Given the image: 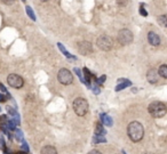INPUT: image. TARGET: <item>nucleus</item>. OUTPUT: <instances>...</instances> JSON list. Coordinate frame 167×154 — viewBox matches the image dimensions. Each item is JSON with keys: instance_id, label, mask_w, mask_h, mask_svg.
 <instances>
[{"instance_id": "obj_1", "label": "nucleus", "mask_w": 167, "mask_h": 154, "mask_svg": "<svg viewBox=\"0 0 167 154\" xmlns=\"http://www.w3.org/2000/svg\"><path fill=\"white\" fill-rule=\"evenodd\" d=\"M127 134H128V137L130 138V141L134 142V143H137L140 142L144 136V128L143 126L137 122V121H133L128 124V128H127Z\"/></svg>"}, {"instance_id": "obj_2", "label": "nucleus", "mask_w": 167, "mask_h": 154, "mask_svg": "<svg viewBox=\"0 0 167 154\" xmlns=\"http://www.w3.org/2000/svg\"><path fill=\"white\" fill-rule=\"evenodd\" d=\"M148 111L154 118H163L167 113V107L161 102H154L149 105Z\"/></svg>"}, {"instance_id": "obj_3", "label": "nucleus", "mask_w": 167, "mask_h": 154, "mask_svg": "<svg viewBox=\"0 0 167 154\" xmlns=\"http://www.w3.org/2000/svg\"><path fill=\"white\" fill-rule=\"evenodd\" d=\"M73 110L77 115L84 117L88 112V102L83 97H78L73 101Z\"/></svg>"}, {"instance_id": "obj_4", "label": "nucleus", "mask_w": 167, "mask_h": 154, "mask_svg": "<svg viewBox=\"0 0 167 154\" xmlns=\"http://www.w3.org/2000/svg\"><path fill=\"white\" fill-rule=\"evenodd\" d=\"M96 45L101 51H111L112 47H114V40L109 36H104L103 34V36H100V37L97 38Z\"/></svg>"}, {"instance_id": "obj_5", "label": "nucleus", "mask_w": 167, "mask_h": 154, "mask_svg": "<svg viewBox=\"0 0 167 154\" xmlns=\"http://www.w3.org/2000/svg\"><path fill=\"white\" fill-rule=\"evenodd\" d=\"M57 80L58 82L64 86H68V84H71L72 81H73V75L71 73L70 71L68 69H61L57 73Z\"/></svg>"}, {"instance_id": "obj_6", "label": "nucleus", "mask_w": 167, "mask_h": 154, "mask_svg": "<svg viewBox=\"0 0 167 154\" xmlns=\"http://www.w3.org/2000/svg\"><path fill=\"white\" fill-rule=\"evenodd\" d=\"M134 37L132 31H129L128 29H123L118 32V41L119 44L123 45V46H126V45H129L132 41H133Z\"/></svg>"}, {"instance_id": "obj_7", "label": "nucleus", "mask_w": 167, "mask_h": 154, "mask_svg": "<svg viewBox=\"0 0 167 154\" xmlns=\"http://www.w3.org/2000/svg\"><path fill=\"white\" fill-rule=\"evenodd\" d=\"M7 82L9 84L10 87L16 88V89H20V88L23 87L24 84V80L22 79V77H20L18 74H9L7 77Z\"/></svg>"}, {"instance_id": "obj_8", "label": "nucleus", "mask_w": 167, "mask_h": 154, "mask_svg": "<svg viewBox=\"0 0 167 154\" xmlns=\"http://www.w3.org/2000/svg\"><path fill=\"white\" fill-rule=\"evenodd\" d=\"M78 51H79L80 54H83V55H89L93 51V47H92L90 42L83 41V42H80V44L78 45Z\"/></svg>"}, {"instance_id": "obj_9", "label": "nucleus", "mask_w": 167, "mask_h": 154, "mask_svg": "<svg viewBox=\"0 0 167 154\" xmlns=\"http://www.w3.org/2000/svg\"><path fill=\"white\" fill-rule=\"evenodd\" d=\"M148 41H149V44L152 45V46H159V44H160L159 36H158L157 33L152 32V31H150V32L148 33Z\"/></svg>"}, {"instance_id": "obj_10", "label": "nucleus", "mask_w": 167, "mask_h": 154, "mask_svg": "<svg viewBox=\"0 0 167 154\" xmlns=\"http://www.w3.org/2000/svg\"><path fill=\"white\" fill-rule=\"evenodd\" d=\"M158 78H159L158 71L154 70V69L149 70V72H148V74H147V79L150 84H156V82L158 81Z\"/></svg>"}, {"instance_id": "obj_11", "label": "nucleus", "mask_w": 167, "mask_h": 154, "mask_svg": "<svg viewBox=\"0 0 167 154\" xmlns=\"http://www.w3.org/2000/svg\"><path fill=\"white\" fill-rule=\"evenodd\" d=\"M41 154H57L56 148L54 146H50V145H47V146H43L41 148Z\"/></svg>"}, {"instance_id": "obj_12", "label": "nucleus", "mask_w": 167, "mask_h": 154, "mask_svg": "<svg viewBox=\"0 0 167 154\" xmlns=\"http://www.w3.org/2000/svg\"><path fill=\"white\" fill-rule=\"evenodd\" d=\"M105 134V130L103 128V124L101 122H96L95 124V135H99V136H102V135Z\"/></svg>"}, {"instance_id": "obj_13", "label": "nucleus", "mask_w": 167, "mask_h": 154, "mask_svg": "<svg viewBox=\"0 0 167 154\" xmlns=\"http://www.w3.org/2000/svg\"><path fill=\"white\" fill-rule=\"evenodd\" d=\"M158 74H159L161 78L167 79V64H163V65H160V66H159Z\"/></svg>"}, {"instance_id": "obj_14", "label": "nucleus", "mask_w": 167, "mask_h": 154, "mask_svg": "<svg viewBox=\"0 0 167 154\" xmlns=\"http://www.w3.org/2000/svg\"><path fill=\"white\" fill-rule=\"evenodd\" d=\"M101 119L103 121L104 126H108V127H111V126H112V119H111L108 114H102V115H101Z\"/></svg>"}, {"instance_id": "obj_15", "label": "nucleus", "mask_w": 167, "mask_h": 154, "mask_svg": "<svg viewBox=\"0 0 167 154\" xmlns=\"http://www.w3.org/2000/svg\"><path fill=\"white\" fill-rule=\"evenodd\" d=\"M158 23L160 24L161 26L167 27V14H165V15H160V16L158 17Z\"/></svg>"}, {"instance_id": "obj_16", "label": "nucleus", "mask_w": 167, "mask_h": 154, "mask_svg": "<svg viewBox=\"0 0 167 154\" xmlns=\"http://www.w3.org/2000/svg\"><path fill=\"white\" fill-rule=\"evenodd\" d=\"M25 10H27V14L29 15V17H30L32 21H36V15H34L33 10H32V8H31L30 6H27L25 7Z\"/></svg>"}, {"instance_id": "obj_17", "label": "nucleus", "mask_w": 167, "mask_h": 154, "mask_svg": "<svg viewBox=\"0 0 167 154\" xmlns=\"http://www.w3.org/2000/svg\"><path fill=\"white\" fill-rule=\"evenodd\" d=\"M128 86H130V82H129L128 80H125V81H124V84H118L117 87H116V91H120L121 89H124V88L128 87Z\"/></svg>"}, {"instance_id": "obj_18", "label": "nucleus", "mask_w": 167, "mask_h": 154, "mask_svg": "<svg viewBox=\"0 0 167 154\" xmlns=\"http://www.w3.org/2000/svg\"><path fill=\"white\" fill-rule=\"evenodd\" d=\"M57 46H58V48H60L61 51H63V53H64V55H65V56H67V57H70V58H73V60H74V58H76V57H74V56H72V55H71L70 53H68V51H65V49H64L63 45H62V44H57Z\"/></svg>"}, {"instance_id": "obj_19", "label": "nucleus", "mask_w": 167, "mask_h": 154, "mask_svg": "<svg viewBox=\"0 0 167 154\" xmlns=\"http://www.w3.org/2000/svg\"><path fill=\"white\" fill-rule=\"evenodd\" d=\"M15 127H16V123L14 122V120L9 121L7 122V128H8V130H15Z\"/></svg>"}, {"instance_id": "obj_20", "label": "nucleus", "mask_w": 167, "mask_h": 154, "mask_svg": "<svg viewBox=\"0 0 167 154\" xmlns=\"http://www.w3.org/2000/svg\"><path fill=\"white\" fill-rule=\"evenodd\" d=\"M15 136H16V139H17V141H20V142L23 141V134H22V131L18 130V129H17V130L15 131Z\"/></svg>"}, {"instance_id": "obj_21", "label": "nucleus", "mask_w": 167, "mask_h": 154, "mask_svg": "<svg viewBox=\"0 0 167 154\" xmlns=\"http://www.w3.org/2000/svg\"><path fill=\"white\" fill-rule=\"evenodd\" d=\"M7 112H8L10 115H14V117L16 115V111L14 110L13 107H10V106H7Z\"/></svg>"}, {"instance_id": "obj_22", "label": "nucleus", "mask_w": 167, "mask_h": 154, "mask_svg": "<svg viewBox=\"0 0 167 154\" xmlns=\"http://www.w3.org/2000/svg\"><path fill=\"white\" fill-rule=\"evenodd\" d=\"M0 147L3 148V151H6V144H5V141H3V137H0Z\"/></svg>"}, {"instance_id": "obj_23", "label": "nucleus", "mask_w": 167, "mask_h": 154, "mask_svg": "<svg viewBox=\"0 0 167 154\" xmlns=\"http://www.w3.org/2000/svg\"><path fill=\"white\" fill-rule=\"evenodd\" d=\"M7 122H8V118H7V115H1V117H0V124L7 123Z\"/></svg>"}, {"instance_id": "obj_24", "label": "nucleus", "mask_w": 167, "mask_h": 154, "mask_svg": "<svg viewBox=\"0 0 167 154\" xmlns=\"http://www.w3.org/2000/svg\"><path fill=\"white\" fill-rule=\"evenodd\" d=\"M101 136H99V135H96L95 136V139H94V142H95V144L96 143H100V142H105V138H100Z\"/></svg>"}, {"instance_id": "obj_25", "label": "nucleus", "mask_w": 167, "mask_h": 154, "mask_svg": "<svg viewBox=\"0 0 167 154\" xmlns=\"http://www.w3.org/2000/svg\"><path fill=\"white\" fill-rule=\"evenodd\" d=\"M5 5H13L14 2H15V0H1Z\"/></svg>"}, {"instance_id": "obj_26", "label": "nucleus", "mask_w": 167, "mask_h": 154, "mask_svg": "<svg viewBox=\"0 0 167 154\" xmlns=\"http://www.w3.org/2000/svg\"><path fill=\"white\" fill-rule=\"evenodd\" d=\"M105 79H107V77H105V75H102V77H101L100 79L97 80V82H99L100 84H102L104 82V81H105Z\"/></svg>"}, {"instance_id": "obj_27", "label": "nucleus", "mask_w": 167, "mask_h": 154, "mask_svg": "<svg viewBox=\"0 0 167 154\" xmlns=\"http://www.w3.org/2000/svg\"><path fill=\"white\" fill-rule=\"evenodd\" d=\"M140 14H142L143 16H148V13L145 12V9H144L143 7H140Z\"/></svg>"}, {"instance_id": "obj_28", "label": "nucleus", "mask_w": 167, "mask_h": 154, "mask_svg": "<svg viewBox=\"0 0 167 154\" xmlns=\"http://www.w3.org/2000/svg\"><path fill=\"white\" fill-rule=\"evenodd\" d=\"M22 148H23V150H24V151H25V152L29 151V146H28L27 143H23V145H22Z\"/></svg>"}, {"instance_id": "obj_29", "label": "nucleus", "mask_w": 167, "mask_h": 154, "mask_svg": "<svg viewBox=\"0 0 167 154\" xmlns=\"http://www.w3.org/2000/svg\"><path fill=\"white\" fill-rule=\"evenodd\" d=\"M0 90L3 91V93H7V90H6V87L3 86V84H0Z\"/></svg>"}, {"instance_id": "obj_30", "label": "nucleus", "mask_w": 167, "mask_h": 154, "mask_svg": "<svg viewBox=\"0 0 167 154\" xmlns=\"http://www.w3.org/2000/svg\"><path fill=\"white\" fill-rule=\"evenodd\" d=\"M88 154H102L100 151H97V150H93V151H90Z\"/></svg>"}, {"instance_id": "obj_31", "label": "nucleus", "mask_w": 167, "mask_h": 154, "mask_svg": "<svg viewBox=\"0 0 167 154\" xmlns=\"http://www.w3.org/2000/svg\"><path fill=\"white\" fill-rule=\"evenodd\" d=\"M6 98H7V97H5L3 95L0 94V102H5V101H6Z\"/></svg>"}, {"instance_id": "obj_32", "label": "nucleus", "mask_w": 167, "mask_h": 154, "mask_svg": "<svg viewBox=\"0 0 167 154\" xmlns=\"http://www.w3.org/2000/svg\"><path fill=\"white\" fill-rule=\"evenodd\" d=\"M16 154H27V153H25V152H17Z\"/></svg>"}, {"instance_id": "obj_33", "label": "nucleus", "mask_w": 167, "mask_h": 154, "mask_svg": "<svg viewBox=\"0 0 167 154\" xmlns=\"http://www.w3.org/2000/svg\"><path fill=\"white\" fill-rule=\"evenodd\" d=\"M40 1H43V2H45V1H47V0H40Z\"/></svg>"}, {"instance_id": "obj_34", "label": "nucleus", "mask_w": 167, "mask_h": 154, "mask_svg": "<svg viewBox=\"0 0 167 154\" xmlns=\"http://www.w3.org/2000/svg\"><path fill=\"white\" fill-rule=\"evenodd\" d=\"M143 154H152V153H148V152H147V153H143Z\"/></svg>"}, {"instance_id": "obj_35", "label": "nucleus", "mask_w": 167, "mask_h": 154, "mask_svg": "<svg viewBox=\"0 0 167 154\" xmlns=\"http://www.w3.org/2000/svg\"><path fill=\"white\" fill-rule=\"evenodd\" d=\"M22 1H25V0H22Z\"/></svg>"}, {"instance_id": "obj_36", "label": "nucleus", "mask_w": 167, "mask_h": 154, "mask_svg": "<svg viewBox=\"0 0 167 154\" xmlns=\"http://www.w3.org/2000/svg\"><path fill=\"white\" fill-rule=\"evenodd\" d=\"M0 110H1V108H0Z\"/></svg>"}]
</instances>
